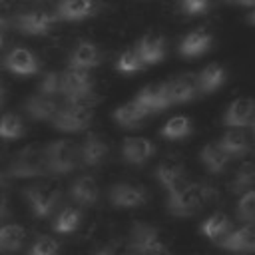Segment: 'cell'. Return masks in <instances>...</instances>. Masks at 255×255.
<instances>
[{"instance_id":"obj_20","label":"cell","mask_w":255,"mask_h":255,"mask_svg":"<svg viewBox=\"0 0 255 255\" xmlns=\"http://www.w3.org/2000/svg\"><path fill=\"white\" fill-rule=\"evenodd\" d=\"M108 151H110V145L104 137H100L98 133L90 131L82 143V149H80V159L84 165L88 167H96L100 165L106 157H108Z\"/></svg>"},{"instance_id":"obj_30","label":"cell","mask_w":255,"mask_h":255,"mask_svg":"<svg viewBox=\"0 0 255 255\" xmlns=\"http://www.w3.org/2000/svg\"><path fill=\"white\" fill-rule=\"evenodd\" d=\"M191 131H193V126H191V120L187 116H173L163 124L159 133L165 139H183Z\"/></svg>"},{"instance_id":"obj_11","label":"cell","mask_w":255,"mask_h":255,"mask_svg":"<svg viewBox=\"0 0 255 255\" xmlns=\"http://www.w3.org/2000/svg\"><path fill=\"white\" fill-rule=\"evenodd\" d=\"M167 86V100L169 104H187L193 98H197L199 88H197V74L185 72L179 74L175 78H171L169 82H165Z\"/></svg>"},{"instance_id":"obj_7","label":"cell","mask_w":255,"mask_h":255,"mask_svg":"<svg viewBox=\"0 0 255 255\" xmlns=\"http://www.w3.org/2000/svg\"><path fill=\"white\" fill-rule=\"evenodd\" d=\"M58 24L56 12L50 10H28L20 12L14 18V28L26 36H46Z\"/></svg>"},{"instance_id":"obj_25","label":"cell","mask_w":255,"mask_h":255,"mask_svg":"<svg viewBox=\"0 0 255 255\" xmlns=\"http://www.w3.org/2000/svg\"><path fill=\"white\" fill-rule=\"evenodd\" d=\"M227 80V72L221 64H207L199 74H197V88L199 94H211L219 90Z\"/></svg>"},{"instance_id":"obj_8","label":"cell","mask_w":255,"mask_h":255,"mask_svg":"<svg viewBox=\"0 0 255 255\" xmlns=\"http://www.w3.org/2000/svg\"><path fill=\"white\" fill-rule=\"evenodd\" d=\"M94 120V112L90 106H72L66 104L64 108H60L52 120L54 128L58 131H66V133H76L86 129Z\"/></svg>"},{"instance_id":"obj_43","label":"cell","mask_w":255,"mask_h":255,"mask_svg":"<svg viewBox=\"0 0 255 255\" xmlns=\"http://www.w3.org/2000/svg\"><path fill=\"white\" fill-rule=\"evenodd\" d=\"M239 6H255V0H235Z\"/></svg>"},{"instance_id":"obj_6","label":"cell","mask_w":255,"mask_h":255,"mask_svg":"<svg viewBox=\"0 0 255 255\" xmlns=\"http://www.w3.org/2000/svg\"><path fill=\"white\" fill-rule=\"evenodd\" d=\"M24 195L36 217H48L58 205L62 191L54 181H40L24 189Z\"/></svg>"},{"instance_id":"obj_46","label":"cell","mask_w":255,"mask_h":255,"mask_svg":"<svg viewBox=\"0 0 255 255\" xmlns=\"http://www.w3.org/2000/svg\"><path fill=\"white\" fill-rule=\"evenodd\" d=\"M251 126H253V133H255V118H253V124Z\"/></svg>"},{"instance_id":"obj_9","label":"cell","mask_w":255,"mask_h":255,"mask_svg":"<svg viewBox=\"0 0 255 255\" xmlns=\"http://www.w3.org/2000/svg\"><path fill=\"white\" fill-rule=\"evenodd\" d=\"M155 177H157V181L163 185V189H165L167 195L179 191V189L185 187V183H187V179H185V167H183V163L179 161V157H175V155L165 157V159L155 167Z\"/></svg>"},{"instance_id":"obj_37","label":"cell","mask_w":255,"mask_h":255,"mask_svg":"<svg viewBox=\"0 0 255 255\" xmlns=\"http://www.w3.org/2000/svg\"><path fill=\"white\" fill-rule=\"evenodd\" d=\"M60 243L50 235H38L28 255H58Z\"/></svg>"},{"instance_id":"obj_4","label":"cell","mask_w":255,"mask_h":255,"mask_svg":"<svg viewBox=\"0 0 255 255\" xmlns=\"http://www.w3.org/2000/svg\"><path fill=\"white\" fill-rule=\"evenodd\" d=\"M46 165H48V173L54 175H66L72 173L78 167V147L74 141L70 139H56L50 141L46 147Z\"/></svg>"},{"instance_id":"obj_31","label":"cell","mask_w":255,"mask_h":255,"mask_svg":"<svg viewBox=\"0 0 255 255\" xmlns=\"http://www.w3.org/2000/svg\"><path fill=\"white\" fill-rule=\"evenodd\" d=\"M80 221H82V211L80 209L64 207V209L58 211V215H56V219L52 223V229L56 233H72V231L78 229Z\"/></svg>"},{"instance_id":"obj_24","label":"cell","mask_w":255,"mask_h":255,"mask_svg":"<svg viewBox=\"0 0 255 255\" xmlns=\"http://www.w3.org/2000/svg\"><path fill=\"white\" fill-rule=\"evenodd\" d=\"M24 108H26V112H28V116L32 120H42V122L54 120L56 112L60 110V106H58V102L54 98H46V96H40V94L30 96L26 100Z\"/></svg>"},{"instance_id":"obj_17","label":"cell","mask_w":255,"mask_h":255,"mask_svg":"<svg viewBox=\"0 0 255 255\" xmlns=\"http://www.w3.org/2000/svg\"><path fill=\"white\" fill-rule=\"evenodd\" d=\"M139 106H143L149 114H157L165 108H169V100H167V86L165 82H155V84H147L143 86L135 98H133Z\"/></svg>"},{"instance_id":"obj_12","label":"cell","mask_w":255,"mask_h":255,"mask_svg":"<svg viewBox=\"0 0 255 255\" xmlns=\"http://www.w3.org/2000/svg\"><path fill=\"white\" fill-rule=\"evenodd\" d=\"M4 68L10 70L12 74H18V76H32V74H38L40 70V62L38 58L24 46H16L12 48L6 56H4Z\"/></svg>"},{"instance_id":"obj_40","label":"cell","mask_w":255,"mask_h":255,"mask_svg":"<svg viewBox=\"0 0 255 255\" xmlns=\"http://www.w3.org/2000/svg\"><path fill=\"white\" fill-rule=\"evenodd\" d=\"M12 179V155L0 153V187L10 185Z\"/></svg>"},{"instance_id":"obj_1","label":"cell","mask_w":255,"mask_h":255,"mask_svg":"<svg viewBox=\"0 0 255 255\" xmlns=\"http://www.w3.org/2000/svg\"><path fill=\"white\" fill-rule=\"evenodd\" d=\"M213 193L215 191H213L211 185L197 183V181H187L185 187L167 195L165 207L175 217H189V215L197 213L199 209H203L205 203L213 197Z\"/></svg>"},{"instance_id":"obj_5","label":"cell","mask_w":255,"mask_h":255,"mask_svg":"<svg viewBox=\"0 0 255 255\" xmlns=\"http://www.w3.org/2000/svg\"><path fill=\"white\" fill-rule=\"evenodd\" d=\"M129 245H131V251L137 255H165V251H167L157 227H153L145 221H135L131 225Z\"/></svg>"},{"instance_id":"obj_36","label":"cell","mask_w":255,"mask_h":255,"mask_svg":"<svg viewBox=\"0 0 255 255\" xmlns=\"http://www.w3.org/2000/svg\"><path fill=\"white\" fill-rule=\"evenodd\" d=\"M38 94L46 98L62 96V74L60 72H46L38 84Z\"/></svg>"},{"instance_id":"obj_29","label":"cell","mask_w":255,"mask_h":255,"mask_svg":"<svg viewBox=\"0 0 255 255\" xmlns=\"http://www.w3.org/2000/svg\"><path fill=\"white\" fill-rule=\"evenodd\" d=\"M26 241V229L16 223L0 227V251H18Z\"/></svg>"},{"instance_id":"obj_26","label":"cell","mask_w":255,"mask_h":255,"mask_svg":"<svg viewBox=\"0 0 255 255\" xmlns=\"http://www.w3.org/2000/svg\"><path fill=\"white\" fill-rule=\"evenodd\" d=\"M199 161L205 165V169L209 173H223L227 163L231 161L229 155L217 145V141H209L201 147L199 151Z\"/></svg>"},{"instance_id":"obj_28","label":"cell","mask_w":255,"mask_h":255,"mask_svg":"<svg viewBox=\"0 0 255 255\" xmlns=\"http://www.w3.org/2000/svg\"><path fill=\"white\" fill-rule=\"evenodd\" d=\"M229 231H231V219H229L225 213H221V211L209 215V217L201 223V233H203L207 239L217 241V243H219Z\"/></svg>"},{"instance_id":"obj_3","label":"cell","mask_w":255,"mask_h":255,"mask_svg":"<svg viewBox=\"0 0 255 255\" xmlns=\"http://www.w3.org/2000/svg\"><path fill=\"white\" fill-rule=\"evenodd\" d=\"M48 175L46 149L38 143H30L12 155V177L14 179H32Z\"/></svg>"},{"instance_id":"obj_14","label":"cell","mask_w":255,"mask_h":255,"mask_svg":"<svg viewBox=\"0 0 255 255\" xmlns=\"http://www.w3.org/2000/svg\"><path fill=\"white\" fill-rule=\"evenodd\" d=\"M102 50L98 44L90 42V40H82L76 44V48L72 50L70 58H68V68H76V70H92L96 66L102 64Z\"/></svg>"},{"instance_id":"obj_15","label":"cell","mask_w":255,"mask_h":255,"mask_svg":"<svg viewBox=\"0 0 255 255\" xmlns=\"http://www.w3.org/2000/svg\"><path fill=\"white\" fill-rule=\"evenodd\" d=\"M253 118H255V100L253 98H237L225 110L223 124L229 129L231 128L239 129V128H245V126L253 124Z\"/></svg>"},{"instance_id":"obj_35","label":"cell","mask_w":255,"mask_h":255,"mask_svg":"<svg viewBox=\"0 0 255 255\" xmlns=\"http://www.w3.org/2000/svg\"><path fill=\"white\" fill-rule=\"evenodd\" d=\"M237 217L245 225L255 223V187L241 193V197L237 201Z\"/></svg>"},{"instance_id":"obj_23","label":"cell","mask_w":255,"mask_h":255,"mask_svg":"<svg viewBox=\"0 0 255 255\" xmlns=\"http://www.w3.org/2000/svg\"><path fill=\"white\" fill-rule=\"evenodd\" d=\"M213 44V36L205 30H191L179 42V54L185 58H197L205 54Z\"/></svg>"},{"instance_id":"obj_33","label":"cell","mask_w":255,"mask_h":255,"mask_svg":"<svg viewBox=\"0 0 255 255\" xmlns=\"http://www.w3.org/2000/svg\"><path fill=\"white\" fill-rule=\"evenodd\" d=\"M24 133H26L24 122L18 114L6 112L4 116H0V137L2 139H20Z\"/></svg>"},{"instance_id":"obj_16","label":"cell","mask_w":255,"mask_h":255,"mask_svg":"<svg viewBox=\"0 0 255 255\" xmlns=\"http://www.w3.org/2000/svg\"><path fill=\"white\" fill-rule=\"evenodd\" d=\"M98 12V0H58L56 16L64 22H80Z\"/></svg>"},{"instance_id":"obj_41","label":"cell","mask_w":255,"mask_h":255,"mask_svg":"<svg viewBox=\"0 0 255 255\" xmlns=\"http://www.w3.org/2000/svg\"><path fill=\"white\" fill-rule=\"evenodd\" d=\"M96 255H131V253H128V251L122 249V247H104V249H100Z\"/></svg>"},{"instance_id":"obj_19","label":"cell","mask_w":255,"mask_h":255,"mask_svg":"<svg viewBox=\"0 0 255 255\" xmlns=\"http://www.w3.org/2000/svg\"><path fill=\"white\" fill-rule=\"evenodd\" d=\"M155 153V145L147 137H126L122 141V155L131 165L145 163Z\"/></svg>"},{"instance_id":"obj_13","label":"cell","mask_w":255,"mask_h":255,"mask_svg":"<svg viewBox=\"0 0 255 255\" xmlns=\"http://www.w3.org/2000/svg\"><path fill=\"white\" fill-rule=\"evenodd\" d=\"M135 52L143 62V66L159 64L165 58V38L161 34L147 32L135 42Z\"/></svg>"},{"instance_id":"obj_18","label":"cell","mask_w":255,"mask_h":255,"mask_svg":"<svg viewBox=\"0 0 255 255\" xmlns=\"http://www.w3.org/2000/svg\"><path fill=\"white\" fill-rule=\"evenodd\" d=\"M219 245L233 253H255V223L229 231Z\"/></svg>"},{"instance_id":"obj_27","label":"cell","mask_w":255,"mask_h":255,"mask_svg":"<svg viewBox=\"0 0 255 255\" xmlns=\"http://www.w3.org/2000/svg\"><path fill=\"white\" fill-rule=\"evenodd\" d=\"M217 145L229 155V159H233V157H243V155L249 153V141H247V137H245V133H243L241 129H233V128L227 129V131L219 137Z\"/></svg>"},{"instance_id":"obj_44","label":"cell","mask_w":255,"mask_h":255,"mask_svg":"<svg viewBox=\"0 0 255 255\" xmlns=\"http://www.w3.org/2000/svg\"><path fill=\"white\" fill-rule=\"evenodd\" d=\"M4 100H6V90H4V86L0 84V108L4 106Z\"/></svg>"},{"instance_id":"obj_34","label":"cell","mask_w":255,"mask_h":255,"mask_svg":"<svg viewBox=\"0 0 255 255\" xmlns=\"http://www.w3.org/2000/svg\"><path fill=\"white\" fill-rule=\"evenodd\" d=\"M143 68H145V66H143V62L139 60L135 48H126V50L118 56V60H116V70L122 72V74H135V72H139V70H143Z\"/></svg>"},{"instance_id":"obj_42","label":"cell","mask_w":255,"mask_h":255,"mask_svg":"<svg viewBox=\"0 0 255 255\" xmlns=\"http://www.w3.org/2000/svg\"><path fill=\"white\" fill-rule=\"evenodd\" d=\"M8 215V195L0 191V221Z\"/></svg>"},{"instance_id":"obj_10","label":"cell","mask_w":255,"mask_h":255,"mask_svg":"<svg viewBox=\"0 0 255 255\" xmlns=\"http://www.w3.org/2000/svg\"><path fill=\"white\" fill-rule=\"evenodd\" d=\"M110 195V203L114 207L120 209H133V207H141L147 201V191L141 185H133V183H114L108 191Z\"/></svg>"},{"instance_id":"obj_32","label":"cell","mask_w":255,"mask_h":255,"mask_svg":"<svg viewBox=\"0 0 255 255\" xmlns=\"http://www.w3.org/2000/svg\"><path fill=\"white\" fill-rule=\"evenodd\" d=\"M253 185H255V163L245 161L237 167V171L233 175V181L229 183V189L233 193H243V191L253 189Z\"/></svg>"},{"instance_id":"obj_39","label":"cell","mask_w":255,"mask_h":255,"mask_svg":"<svg viewBox=\"0 0 255 255\" xmlns=\"http://www.w3.org/2000/svg\"><path fill=\"white\" fill-rule=\"evenodd\" d=\"M209 4L211 0H179V6L187 16H197V14L207 12Z\"/></svg>"},{"instance_id":"obj_45","label":"cell","mask_w":255,"mask_h":255,"mask_svg":"<svg viewBox=\"0 0 255 255\" xmlns=\"http://www.w3.org/2000/svg\"><path fill=\"white\" fill-rule=\"evenodd\" d=\"M249 20H251V22H253V24H255V12H253V14H251V16H249Z\"/></svg>"},{"instance_id":"obj_22","label":"cell","mask_w":255,"mask_h":255,"mask_svg":"<svg viewBox=\"0 0 255 255\" xmlns=\"http://www.w3.org/2000/svg\"><path fill=\"white\" fill-rule=\"evenodd\" d=\"M147 116H149V112H147L143 106H139L135 100L122 104V106H120V108H116V110H114V114H112L114 122H116L118 126H122L124 129L139 128Z\"/></svg>"},{"instance_id":"obj_38","label":"cell","mask_w":255,"mask_h":255,"mask_svg":"<svg viewBox=\"0 0 255 255\" xmlns=\"http://www.w3.org/2000/svg\"><path fill=\"white\" fill-rule=\"evenodd\" d=\"M16 18V4L14 0H0V34H4Z\"/></svg>"},{"instance_id":"obj_2","label":"cell","mask_w":255,"mask_h":255,"mask_svg":"<svg viewBox=\"0 0 255 255\" xmlns=\"http://www.w3.org/2000/svg\"><path fill=\"white\" fill-rule=\"evenodd\" d=\"M60 74H62V96L66 104L94 108L98 98H96L92 74L88 70H76V68H68Z\"/></svg>"},{"instance_id":"obj_21","label":"cell","mask_w":255,"mask_h":255,"mask_svg":"<svg viewBox=\"0 0 255 255\" xmlns=\"http://www.w3.org/2000/svg\"><path fill=\"white\" fill-rule=\"evenodd\" d=\"M68 193L70 197L78 203V205H94L100 197V187H98V181L92 177V175H78L70 187H68Z\"/></svg>"}]
</instances>
